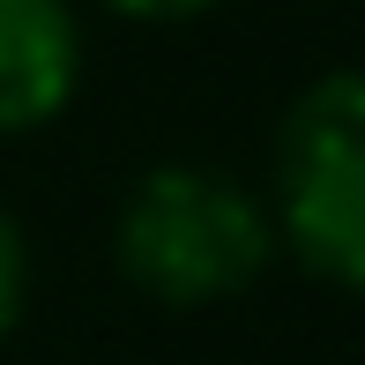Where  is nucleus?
<instances>
[{
  "instance_id": "obj_1",
  "label": "nucleus",
  "mask_w": 365,
  "mask_h": 365,
  "mask_svg": "<svg viewBox=\"0 0 365 365\" xmlns=\"http://www.w3.org/2000/svg\"><path fill=\"white\" fill-rule=\"evenodd\" d=\"M112 254H120V276L157 306H217L269 269L276 224L269 202H254L231 172L157 164L127 187Z\"/></svg>"
},
{
  "instance_id": "obj_2",
  "label": "nucleus",
  "mask_w": 365,
  "mask_h": 365,
  "mask_svg": "<svg viewBox=\"0 0 365 365\" xmlns=\"http://www.w3.org/2000/svg\"><path fill=\"white\" fill-rule=\"evenodd\" d=\"M269 224L313 276L365 291V68L321 75L284 112Z\"/></svg>"
},
{
  "instance_id": "obj_3",
  "label": "nucleus",
  "mask_w": 365,
  "mask_h": 365,
  "mask_svg": "<svg viewBox=\"0 0 365 365\" xmlns=\"http://www.w3.org/2000/svg\"><path fill=\"white\" fill-rule=\"evenodd\" d=\"M82 30L68 0H0V135H30L75 97Z\"/></svg>"
},
{
  "instance_id": "obj_4",
  "label": "nucleus",
  "mask_w": 365,
  "mask_h": 365,
  "mask_svg": "<svg viewBox=\"0 0 365 365\" xmlns=\"http://www.w3.org/2000/svg\"><path fill=\"white\" fill-rule=\"evenodd\" d=\"M23 298H30V254H23L15 217L0 209V343H8L15 321H23Z\"/></svg>"
},
{
  "instance_id": "obj_5",
  "label": "nucleus",
  "mask_w": 365,
  "mask_h": 365,
  "mask_svg": "<svg viewBox=\"0 0 365 365\" xmlns=\"http://www.w3.org/2000/svg\"><path fill=\"white\" fill-rule=\"evenodd\" d=\"M105 8L135 15V23H179V15H202V8H217V0H105Z\"/></svg>"
}]
</instances>
